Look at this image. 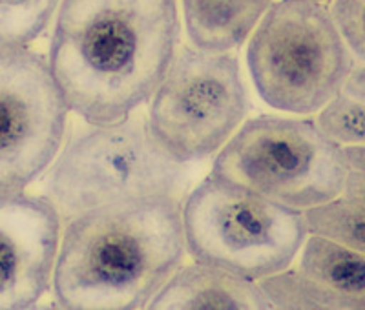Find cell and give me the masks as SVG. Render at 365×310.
Segmentation results:
<instances>
[{
    "label": "cell",
    "instance_id": "6da1fadb",
    "mask_svg": "<svg viewBox=\"0 0 365 310\" xmlns=\"http://www.w3.org/2000/svg\"><path fill=\"white\" fill-rule=\"evenodd\" d=\"M178 42L175 0H61L48 64L70 112L112 123L152 97Z\"/></svg>",
    "mask_w": 365,
    "mask_h": 310
},
{
    "label": "cell",
    "instance_id": "7a4b0ae2",
    "mask_svg": "<svg viewBox=\"0 0 365 310\" xmlns=\"http://www.w3.org/2000/svg\"><path fill=\"white\" fill-rule=\"evenodd\" d=\"M187 252L178 197L108 205L66 221L61 232L55 301L75 310L148 306Z\"/></svg>",
    "mask_w": 365,
    "mask_h": 310
},
{
    "label": "cell",
    "instance_id": "3957f363",
    "mask_svg": "<svg viewBox=\"0 0 365 310\" xmlns=\"http://www.w3.org/2000/svg\"><path fill=\"white\" fill-rule=\"evenodd\" d=\"M185 162L166 152L150 124L132 113L90 124L61 146L44 181V197L63 223L84 212L148 197H178Z\"/></svg>",
    "mask_w": 365,
    "mask_h": 310
},
{
    "label": "cell",
    "instance_id": "277c9868",
    "mask_svg": "<svg viewBox=\"0 0 365 310\" xmlns=\"http://www.w3.org/2000/svg\"><path fill=\"white\" fill-rule=\"evenodd\" d=\"M247 64L270 108L311 115L340 93L354 57L322 2L279 0L252 31Z\"/></svg>",
    "mask_w": 365,
    "mask_h": 310
},
{
    "label": "cell",
    "instance_id": "5b68a950",
    "mask_svg": "<svg viewBox=\"0 0 365 310\" xmlns=\"http://www.w3.org/2000/svg\"><path fill=\"white\" fill-rule=\"evenodd\" d=\"M192 259L250 279L289 269L307 239L303 212L210 174L181 207Z\"/></svg>",
    "mask_w": 365,
    "mask_h": 310
},
{
    "label": "cell",
    "instance_id": "8992f818",
    "mask_svg": "<svg viewBox=\"0 0 365 310\" xmlns=\"http://www.w3.org/2000/svg\"><path fill=\"white\" fill-rule=\"evenodd\" d=\"M347 170L341 146L314 120L259 115L217 152L212 174L305 212L341 195Z\"/></svg>",
    "mask_w": 365,
    "mask_h": 310
},
{
    "label": "cell",
    "instance_id": "52a82bcc",
    "mask_svg": "<svg viewBox=\"0 0 365 310\" xmlns=\"http://www.w3.org/2000/svg\"><path fill=\"white\" fill-rule=\"evenodd\" d=\"M148 100L150 130L181 162L220 152L249 112V95L236 58L200 48L175 51Z\"/></svg>",
    "mask_w": 365,
    "mask_h": 310
},
{
    "label": "cell",
    "instance_id": "ba28073f",
    "mask_svg": "<svg viewBox=\"0 0 365 310\" xmlns=\"http://www.w3.org/2000/svg\"><path fill=\"white\" fill-rule=\"evenodd\" d=\"M68 113L48 58L0 46V195L21 194L50 168Z\"/></svg>",
    "mask_w": 365,
    "mask_h": 310
},
{
    "label": "cell",
    "instance_id": "9c48e42d",
    "mask_svg": "<svg viewBox=\"0 0 365 310\" xmlns=\"http://www.w3.org/2000/svg\"><path fill=\"white\" fill-rule=\"evenodd\" d=\"M61 232L44 195H0V310L34 306L50 290Z\"/></svg>",
    "mask_w": 365,
    "mask_h": 310
},
{
    "label": "cell",
    "instance_id": "30bf717a",
    "mask_svg": "<svg viewBox=\"0 0 365 310\" xmlns=\"http://www.w3.org/2000/svg\"><path fill=\"white\" fill-rule=\"evenodd\" d=\"M148 306L165 310L272 309L256 279L200 261L175 270Z\"/></svg>",
    "mask_w": 365,
    "mask_h": 310
},
{
    "label": "cell",
    "instance_id": "8fae6325",
    "mask_svg": "<svg viewBox=\"0 0 365 310\" xmlns=\"http://www.w3.org/2000/svg\"><path fill=\"white\" fill-rule=\"evenodd\" d=\"M185 29L205 51L228 53L252 35L272 0H181Z\"/></svg>",
    "mask_w": 365,
    "mask_h": 310
},
{
    "label": "cell",
    "instance_id": "7c38bea8",
    "mask_svg": "<svg viewBox=\"0 0 365 310\" xmlns=\"http://www.w3.org/2000/svg\"><path fill=\"white\" fill-rule=\"evenodd\" d=\"M299 270L336 294L349 310H365V256L327 237L309 234Z\"/></svg>",
    "mask_w": 365,
    "mask_h": 310
},
{
    "label": "cell",
    "instance_id": "4fadbf2b",
    "mask_svg": "<svg viewBox=\"0 0 365 310\" xmlns=\"http://www.w3.org/2000/svg\"><path fill=\"white\" fill-rule=\"evenodd\" d=\"M272 309L282 310H349L336 294L319 285L303 270L283 269L257 279Z\"/></svg>",
    "mask_w": 365,
    "mask_h": 310
},
{
    "label": "cell",
    "instance_id": "5bb4252c",
    "mask_svg": "<svg viewBox=\"0 0 365 310\" xmlns=\"http://www.w3.org/2000/svg\"><path fill=\"white\" fill-rule=\"evenodd\" d=\"M307 234L327 237L365 256V207L351 199L334 197L303 212Z\"/></svg>",
    "mask_w": 365,
    "mask_h": 310
},
{
    "label": "cell",
    "instance_id": "9a60e30c",
    "mask_svg": "<svg viewBox=\"0 0 365 310\" xmlns=\"http://www.w3.org/2000/svg\"><path fill=\"white\" fill-rule=\"evenodd\" d=\"M61 0H0V46L28 48L48 28Z\"/></svg>",
    "mask_w": 365,
    "mask_h": 310
},
{
    "label": "cell",
    "instance_id": "2e32d148",
    "mask_svg": "<svg viewBox=\"0 0 365 310\" xmlns=\"http://www.w3.org/2000/svg\"><path fill=\"white\" fill-rule=\"evenodd\" d=\"M316 124L340 146H364L365 100L340 91L319 110Z\"/></svg>",
    "mask_w": 365,
    "mask_h": 310
},
{
    "label": "cell",
    "instance_id": "e0dca14e",
    "mask_svg": "<svg viewBox=\"0 0 365 310\" xmlns=\"http://www.w3.org/2000/svg\"><path fill=\"white\" fill-rule=\"evenodd\" d=\"M331 15L351 55L365 62V0H334Z\"/></svg>",
    "mask_w": 365,
    "mask_h": 310
},
{
    "label": "cell",
    "instance_id": "ac0fdd59",
    "mask_svg": "<svg viewBox=\"0 0 365 310\" xmlns=\"http://www.w3.org/2000/svg\"><path fill=\"white\" fill-rule=\"evenodd\" d=\"M341 195L345 199H351L354 203H360L365 207V172L349 168L347 175H345Z\"/></svg>",
    "mask_w": 365,
    "mask_h": 310
},
{
    "label": "cell",
    "instance_id": "d6986e66",
    "mask_svg": "<svg viewBox=\"0 0 365 310\" xmlns=\"http://www.w3.org/2000/svg\"><path fill=\"white\" fill-rule=\"evenodd\" d=\"M341 91L365 100V68H353V71H351V75L345 81Z\"/></svg>",
    "mask_w": 365,
    "mask_h": 310
},
{
    "label": "cell",
    "instance_id": "ffe728a7",
    "mask_svg": "<svg viewBox=\"0 0 365 310\" xmlns=\"http://www.w3.org/2000/svg\"><path fill=\"white\" fill-rule=\"evenodd\" d=\"M347 168L365 172V145L364 146H341Z\"/></svg>",
    "mask_w": 365,
    "mask_h": 310
},
{
    "label": "cell",
    "instance_id": "44dd1931",
    "mask_svg": "<svg viewBox=\"0 0 365 310\" xmlns=\"http://www.w3.org/2000/svg\"><path fill=\"white\" fill-rule=\"evenodd\" d=\"M312 2H324V0H312Z\"/></svg>",
    "mask_w": 365,
    "mask_h": 310
}]
</instances>
